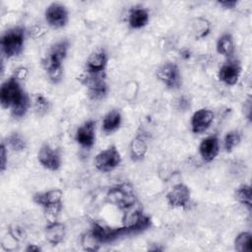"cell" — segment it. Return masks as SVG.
Returning a JSON list of instances; mask_svg holds the SVG:
<instances>
[{
	"label": "cell",
	"mask_w": 252,
	"mask_h": 252,
	"mask_svg": "<svg viewBox=\"0 0 252 252\" xmlns=\"http://www.w3.org/2000/svg\"><path fill=\"white\" fill-rule=\"evenodd\" d=\"M32 202L43 209L47 221L55 220L63 210V192L59 188L36 192L32 196Z\"/></svg>",
	"instance_id": "obj_1"
},
{
	"label": "cell",
	"mask_w": 252,
	"mask_h": 252,
	"mask_svg": "<svg viewBox=\"0 0 252 252\" xmlns=\"http://www.w3.org/2000/svg\"><path fill=\"white\" fill-rule=\"evenodd\" d=\"M26 29L22 26L14 27L6 31L0 39L2 54L10 59L19 56L25 47Z\"/></svg>",
	"instance_id": "obj_2"
},
{
	"label": "cell",
	"mask_w": 252,
	"mask_h": 252,
	"mask_svg": "<svg viewBox=\"0 0 252 252\" xmlns=\"http://www.w3.org/2000/svg\"><path fill=\"white\" fill-rule=\"evenodd\" d=\"M105 198L110 205L122 212L133 208L137 202L134 188L129 183H120L110 187Z\"/></svg>",
	"instance_id": "obj_3"
},
{
	"label": "cell",
	"mask_w": 252,
	"mask_h": 252,
	"mask_svg": "<svg viewBox=\"0 0 252 252\" xmlns=\"http://www.w3.org/2000/svg\"><path fill=\"white\" fill-rule=\"evenodd\" d=\"M79 80L87 88L88 95L93 100L104 98L109 92L105 73L91 74L86 72L79 78Z\"/></svg>",
	"instance_id": "obj_4"
},
{
	"label": "cell",
	"mask_w": 252,
	"mask_h": 252,
	"mask_svg": "<svg viewBox=\"0 0 252 252\" xmlns=\"http://www.w3.org/2000/svg\"><path fill=\"white\" fill-rule=\"evenodd\" d=\"M131 209L124 212L123 217V227L125 228L126 235L137 234L149 229L152 224V218L145 214L142 210L136 209L131 211Z\"/></svg>",
	"instance_id": "obj_5"
},
{
	"label": "cell",
	"mask_w": 252,
	"mask_h": 252,
	"mask_svg": "<svg viewBox=\"0 0 252 252\" xmlns=\"http://www.w3.org/2000/svg\"><path fill=\"white\" fill-rule=\"evenodd\" d=\"M25 93L21 82L14 76L6 79L0 88V103L2 108L10 109L22 98Z\"/></svg>",
	"instance_id": "obj_6"
},
{
	"label": "cell",
	"mask_w": 252,
	"mask_h": 252,
	"mask_svg": "<svg viewBox=\"0 0 252 252\" xmlns=\"http://www.w3.org/2000/svg\"><path fill=\"white\" fill-rule=\"evenodd\" d=\"M158 80L168 90H177L182 85V77L177 64L166 61L156 71Z\"/></svg>",
	"instance_id": "obj_7"
},
{
	"label": "cell",
	"mask_w": 252,
	"mask_h": 252,
	"mask_svg": "<svg viewBox=\"0 0 252 252\" xmlns=\"http://www.w3.org/2000/svg\"><path fill=\"white\" fill-rule=\"evenodd\" d=\"M122 161L121 155L114 145L100 151L94 159L95 168L100 172H110L117 168Z\"/></svg>",
	"instance_id": "obj_8"
},
{
	"label": "cell",
	"mask_w": 252,
	"mask_h": 252,
	"mask_svg": "<svg viewBox=\"0 0 252 252\" xmlns=\"http://www.w3.org/2000/svg\"><path fill=\"white\" fill-rule=\"evenodd\" d=\"M89 231L100 245L114 242L120 237L126 235V231L123 225L112 227L97 221H94L92 223L91 229Z\"/></svg>",
	"instance_id": "obj_9"
},
{
	"label": "cell",
	"mask_w": 252,
	"mask_h": 252,
	"mask_svg": "<svg viewBox=\"0 0 252 252\" xmlns=\"http://www.w3.org/2000/svg\"><path fill=\"white\" fill-rule=\"evenodd\" d=\"M167 205L172 209H187L191 201L190 188L182 183L174 184L165 195Z\"/></svg>",
	"instance_id": "obj_10"
},
{
	"label": "cell",
	"mask_w": 252,
	"mask_h": 252,
	"mask_svg": "<svg viewBox=\"0 0 252 252\" xmlns=\"http://www.w3.org/2000/svg\"><path fill=\"white\" fill-rule=\"evenodd\" d=\"M69 46L70 42L67 39H61L52 44L47 54L41 60V65L44 71L54 66H62L67 57Z\"/></svg>",
	"instance_id": "obj_11"
},
{
	"label": "cell",
	"mask_w": 252,
	"mask_h": 252,
	"mask_svg": "<svg viewBox=\"0 0 252 252\" xmlns=\"http://www.w3.org/2000/svg\"><path fill=\"white\" fill-rule=\"evenodd\" d=\"M37 160L40 165L50 171H57L62 165V157L58 149L44 143L38 150Z\"/></svg>",
	"instance_id": "obj_12"
},
{
	"label": "cell",
	"mask_w": 252,
	"mask_h": 252,
	"mask_svg": "<svg viewBox=\"0 0 252 252\" xmlns=\"http://www.w3.org/2000/svg\"><path fill=\"white\" fill-rule=\"evenodd\" d=\"M44 19L50 28L55 30L62 29L69 21V12L63 4L53 2L46 7Z\"/></svg>",
	"instance_id": "obj_13"
},
{
	"label": "cell",
	"mask_w": 252,
	"mask_h": 252,
	"mask_svg": "<svg viewBox=\"0 0 252 252\" xmlns=\"http://www.w3.org/2000/svg\"><path fill=\"white\" fill-rule=\"evenodd\" d=\"M241 65L236 59H227L219 69L218 79L226 86H234L241 75Z\"/></svg>",
	"instance_id": "obj_14"
},
{
	"label": "cell",
	"mask_w": 252,
	"mask_h": 252,
	"mask_svg": "<svg viewBox=\"0 0 252 252\" xmlns=\"http://www.w3.org/2000/svg\"><path fill=\"white\" fill-rule=\"evenodd\" d=\"M95 124L94 119H89L81 124L75 134L77 144L86 150H91L95 143Z\"/></svg>",
	"instance_id": "obj_15"
},
{
	"label": "cell",
	"mask_w": 252,
	"mask_h": 252,
	"mask_svg": "<svg viewBox=\"0 0 252 252\" xmlns=\"http://www.w3.org/2000/svg\"><path fill=\"white\" fill-rule=\"evenodd\" d=\"M215 118V113L213 110L203 107L196 110L190 119L191 131L194 134L205 133L212 125Z\"/></svg>",
	"instance_id": "obj_16"
},
{
	"label": "cell",
	"mask_w": 252,
	"mask_h": 252,
	"mask_svg": "<svg viewBox=\"0 0 252 252\" xmlns=\"http://www.w3.org/2000/svg\"><path fill=\"white\" fill-rule=\"evenodd\" d=\"M108 64V54L102 47L94 50L86 61V72L91 74L105 73Z\"/></svg>",
	"instance_id": "obj_17"
},
{
	"label": "cell",
	"mask_w": 252,
	"mask_h": 252,
	"mask_svg": "<svg viewBox=\"0 0 252 252\" xmlns=\"http://www.w3.org/2000/svg\"><path fill=\"white\" fill-rule=\"evenodd\" d=\"M201 158L205 162L213 161L220 153V139L217 135H210L204 138L198 147Z\"/></svg>",
	"instance_id": "obj_18"
},
{
	"label": "cell",
	"mask_w": 252,
	"mask_h": 252,
	"mask_svg": "<svg viewBox=\"0 0 252 252\" xmlns=\"http://www.w3.org/2000/svg\"><path fill=\"white\" fill-rule=\"evenodd\" d=\"M44 236L47 242L52 246L62 243L66 236L65 224L57 220L47 221L44 226Z\"/></svg>",
	"instance_id": "obj_19"
},
{
	"label": "cell",
	"mask_w": 252,
	"mask_h": 252,
	"mask_svg": "<svg viewBox=\"0 0 252 252\" xmlns=\"http://www.w3.org/2000/svg\"><path fill=\"white\" fill-rule=\"evenodd\" d=\"M150 21L149 11L142 6L131 7L127 15V23L130 29L140 30L146 27Z\"/></svg>",
	"instance_id": "obj_20"
},
{
	"label": "cell",
	"mask_w": 252,
	"mask_h": 252,
	"mask_svg": "<svg viewBox=\"0 0 252 252\" xmlns=\"http://www.w3.org/2000/svg\"><path fill=\"white\" fill-rule=\"evenodd\" d=\"M122 123V114L119 109L113 108L109 110L102 118L101 130L106 135H109L118 130Z\"/></svg>",
	"instance_id": "obj_21"
},
{
	"label": "cell",
	"mask_w": 252,
	"mask_h": 252,
	"mask_svg": "<svg viewBox=\"0 0 252 252\" xmlns=\"http://www.w3.org/2000/svg\"><path fill=\"white\" fill-rule=\"evenodd\" d=\"M190 29L193 37L196 40H201L210 34L212 31V25L207 18L197 17L191 21Z\"/></svg>",
	"instance_id": "obj_22"
},
{
	"label": "cell",
	"mask_w": 252,
	"mask_h": 252,
	"mask_svg": "<svg viewBox=\"0 0 252 252\" xmlns=\"http://www.w3.org/2000/svg\"><path fill=\"white\" fill-rule=\"evenodd\" d=\"M148 152V144L144 137L138 135L129 144V156L131 160L140 161L145 158Z\"/></svg>",
	"instance_id": "obj_23"
},
{
	"label": "cell",
	"mask_w": 252,
	"mask_h": 252,
	"mask_svg": "<svg viewBox=\"0 0 252 252\" xmlns=\"http://www.w3.org/2000/svg\"><path fill=\"white\" fill-rule=\"evenodd\" d=\"M216 50L220 55H222L226 59L233 58L235 51V43L232 35L228 32L222 33L217 40Z\"/></svg>",
	"instance_id": "obj_24"
},
{
	"label": "cell",
	"mask_w": 252,
	"mask_h": 252,
	"mask_svg": "<svg viewBox=\"0 0 252 252\" xmlns=\"http://www.w3.org/2000/svg\"><path fill=\"white\" fill-rule=\"evenodd\" d=\"M233 246L237 252H251L252 251V233L250 231L239 232L234 238Z\"/></svg>",
	"instance_id": "obj_25"
},
{
	"label": "cell",
	"mask_w": 252,
	"mask_h": 252,
	"mask_svg": "<svg viewBox=\"0 0 252 252\" xmlns=\"http://www.w3.org/2000/svg\"><path fill=\"white\" fill-rule=\"evenodd\" d=\"M31 98L27 93L24 94L22 98L10 108L11 116L15 119H21L23 118L27 112L29 111V108L31 107Z\"/></svg>",
	"instance_id": "obj_26"
},
{
	"label": "cell",
	"mask_w": 252,
	"mask_h": 252,
	"mask_svg": "<svg viewBox=\"0 0 252 252\" xmlns=\"http://www.w3.org/2000/svg\"><path fill=\"white\" fill-rule=\"evenodd\" d=\"M251 186L249 184H241L234 191L235 200L246 207L249 211L252 208V199H251Z\"/></svg>",
	"instance_id": "obj_27"
},
{
	"label": "cell",
	"mask_w": 252,
	"mask_h": 252,
	"mask_svg": "<svg viewBox=\"0 0 252 252\" xmlns=\"http://www.w3.org/2000/svg\"><path fill=\"white\" fill-rule=\"evenodd\" d=\"M5 144L9 147L12 151L20 153L27 149V141L24 136L19 132L11 133L7 138Z\"/></svg>",
	"instance_id": "obj_28"
},
{
	"label": "cell",
	"mask_w": 252,
	"mask_h": 252,
	"mask_svg": "<svg viewBox=\"0 0 252 252\" xmlns=\"http://www.w3.org/2000/svg\"><path fill=\"white\" fill-rule=\"evenodd\" d=\"M241 142V133L238 130L227 132L223 138V149L226 153H231Z\"/></svg>",
	"instance_id": "obj_29"
},
{
	"label": "cell",
	"mask_w": 252,
	"mask_h": 252,
	"mask_svg": "<svg viewBox=\"0 0 252 252\" xmlns=\"http://www.w3.org/2000/svg\"><path fill=\"white\" fill-rule=\"evenodd\" d=\"M32 106L37 116H44L50 109V102L42 94H36L33 98Z\"/></svg>",
	"instance_id": "obj_30"
},
{
	"label": "cell",
	"mask_w": 252,
	"mask_h": 252,
	"mask_svg": "<svg viewBox=\"0 0 252 252\" xmlns=\"http://www.w3.org/2000/svg\"><path fill=\"white\" fill-rule=\"evenodd\" d=\"M139 93V83L137 81H129L125 84L123 88V97L129 102H133Z\"/></svg>",
	"instance_id": "obj_31"
},
{
	"label": "cell",
	"mask_w": 252,
	"mask_h": 252,
	"mask_svg": "<svg viewBox=\"0 0 252 252\" xmlns=\"http://www.w3.org/2000/svg\"><path fill=\"white\" fill-rule=\"evenodd\" d=\"M81 245L84 250L86 251H97L100 248V244L94 239V237L92 235L90 231L84 233L81 237Z\"/></svg>",
	"instance_id": "obj_32"
},
{
	"label": "cell",
	"mask_w": 252,
	"mask_h": 252,
	"mask_svg": "<svg viewBox=\"0 0 252 252\" xmlns=\"http://www.w3.org/2000/svg\"><path fill=\"white\" fill-rule=\"evenodd\" d=\"M45 72L47 74L49 81L52 84L56 85V84H59L63 79L64 68H63V65L62 66H54V67H51V68L45 70Z\"/></svg>",
	"instance_id": "obj_33"
},
{
	"label": "cell",
	"mask_w": 252,
	"mask_h": 252,
	"mask_svg": "<svg viewBox=\"0 0 252 252\" xmlns=\"http://www.w3.org/2000/svg\"><path fill=\"white\" fill-rule=\"evenodd\" d=\"M8 234L15 242H20L26 237V232L24 228L17 224H12L9 226Z\"/></svg>",
	"instance_id": "obj_34"
},
{
	"label": "cell",
	"mask_w": 252,
	"mask_h": 252,
	"mask_svg": "<svg viewBox=\"0 0 252 252\" xmlns=\"http://www.w3.org/2000/svg\"><path fill=\"white\" fill-rule=\"evenodd\" d=\"M8 164V147L3 141L0 145V171L4 172Z\"/></svg>",
	"instance_id": "obj_35"
},
{
	"label": "cell",
	"mask_w": 252,
	"mask_h": 252,
	"mask_svg": "<svg viewBox=\"0 0 252 252\" xmlns=\"http://www.w3.org/2000/svg\"><path fill=\"white\" fill-rule=\"evenodd\" d=\"M176 107L178 110L186 111L190 107V99L186 95L179 96L176 99Z\"/></svg>",
	"instance_id": "obj_36"
},
{
	"label": "cell",
	"mask_w": 252,
	"mask_h": 252,
	"mask_svg": "<svg viewBox=\"0 0 252 252\" xmlns=\"http://www.w3.org/2000/svg\"><path fill=\"white\" fill-rule=\"evenodd\" d=\"M243 114L245 118L250 122L251 121V116H252V99L251 96H248L246 100L243 103Z\"/></svg>",
	"instance_id": "obj_37"
},
{
	"label": "cell",
	"mask_w": 252,
	"mask_h": 252,
	"mask_svg": "<svg viewBox=\"0 0 252 252\" xmlns=\"http://www.w3.org/2000/svg\"><path fill=\"white\" fill-rule=\"evenodd\" d=\"M28 74H29V69L27 67H25V66H20V67L15 69V71H14L12 76H14L17 80H19L21 82V81H23V80H25L27 78Z\"/></svg>",
	"instance_id": "obj_38"
},
{
	"label": "cell",
	"mask_w": 252,
	"mask_h": 252,
	"mask_svg": "<svg viewBox=\"0 0 252 252\" xmlns=\"http://www.w3.org/2000/svg\"><path fill=\"white\" fill-rule=\"evenodd\" d=\"M217 3L223 9H227V10L234 9L238 4L237 0H219Z\"/></svg>",
	"instance_id": "obj_39"
},
{
	"label": "cell",
	"mask_w": 252,
	"mask_h": 252,
	"mask_svg": "<svg viewBox=\"0 0 252 252\" xmlns=\"http://www.w3.org/2000/svg\"><path fill=\"white\" fill-rule=\"evenodd\" d=\"M25 250L27 252H38V251H41V248L37 244H28Z\"/></svg>",
	"instance_id": "obj_40"
},
{
	"label": "cell",
	"mask_w": 252,
	"mask_h": 252,
	"mask_svg": "<svg viewBox=\"0 0 252 252\" xmlns=\"http://www.w3.org/2000/svg\"><path fill=\"white\" fill-rule=\"evenodd\" d=\"M180 56H181L183 59L187 60V59H189V58L191 57V51H190L188 48H184V49H182V50L180 51Z\"/></svg>",
	"instance_id": "obj_41"
}]
</instances>
